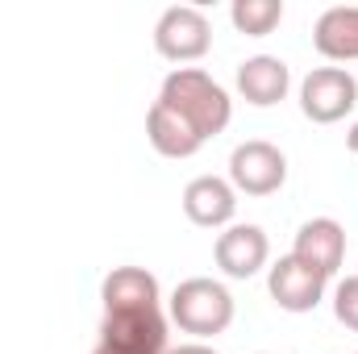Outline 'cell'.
<instances>
[{
	"label": "cell",
	"mask_w": 358,
	"mask_h": 354,
	"mask_svg": "<svg viewBox=\"0 0 358 354\" xmlns=\"http://www.w3.org/2000/svg\"><path fill=\"white\" fill-rule=\"evenodd\" d=\"M159 100H163L167 108H176L204 142L217 138V134L229 125V117H234L229 92L221 88L208 71H200V67H176V71L163 80Z\"/></svg>",
	"instance_id": "6da1fadb"
},
{
	"label": "cell",
	"mask_w": 358,
	"mask_h": 354,
	"mask_svg": "<svg viewBox=\"0 0 358 354\" xmlns=\"http://www.w3.org/2000/svg\"><path fill=\"white\" fill-rule=\"evenodd\" d=\"M171 321L192 338H217L234 325V296L208 275H192L171 292Z\"/></svg>",
	"instance_id": "7a4b0ae2"
},
{
	"label": "cell",
	"mask_w": 358,
	"mask_h": 354,
	"mask_svg": "<svg viewBox=\"0 0 358 354\" xmlns=\"http://www.w3.org/2000/svg\"><path fill=\"white\" fill-rule=\"evenodd\" d=\"M213 46V25L196 4H171L155 25V50L171 63H196Z\"/></svg>",
	"instance_id": "3957f363"
},
{
	"label": "cell",
	"mask_w": 358,
	"mask_h": 354,
	"mask_svg": "<svg viewBox=\"0 0 358 354\" xmlns=\"http://www.w3.org/2000/svg\"><path fill=\"white\" fill-rule=\"evenodd\" d=\"M100 346H108L117 354H167V317H163V309L104 313Z\"/></svg>",
	"instance_id": "277c9868"
},
{
	"label": "cell",
	"mask_w": 358,
	"mask_h": 354,
	"mask_svg": "<svg viewBox=\"0 0 358 354\" xmlns=\"http://www.w3.org/2000/svg\"><path fill=\"white\" fill-rule=\"evenodd\" d=\"M358 104V80L346 67H317L300 84V108L317 125H334Z\"/></svg>",
	"instance_id": "5b68a950"
},
{
	"label": "cell",
	"mask_w": 358,
	"mask_h": 354,
	"mask_svg": "<svg viewBox=\"0 0 358 354\" xmlns=\"http://www.w3.org/2000/svg\"><path fill=\"white\" fill-rule=\"evenodd\" d=\"M287 179V159L279 146H271L263 138H250L242 142L234 155H229V183L234 192H246V196H271L279 192Z\"/></svg>",
	"instance_id": "8992f818"
},
{
	"label": "cell",
	"mask_w": 358,
	"mask_h": 354,
	"mask_svg": "<svg viewBox=\"0 0 358 354\" xmlns=\"http://www.w3.org/2000/svg\"><path fill=\"white\" fill-rule=\"evenodd\" d=\"M325 283H329V279H325L321 271H313L308 263H300L296 255H283L267 275L271 300H275L283 313H313V309L325 300Z\"/></svg>",
	"instance_id": "52a82bcc"
},
{
	"label": "cell",
	"mask_w": 358,
	"mask_h": 354,
	"mask_svg": "<svg viewBox=\"0 0 358 354\" xmlns=\"http://www.w3.org/2000/svg\"><path fill=\"white\" fill-rule=\"evenodd\" d=\"M213 259L229 279H250V275H259L267 267L271 242L259 225H229L225 234H217Z\"/></svg>",
	"instance_id": "ba28073f"
},
{
	"label": "cell",
	"mask_w": 358,
	"mask_h": 354,
	"mask_svg": "<svg viewBox=\"0 0 358 354\" xmlns=\"http://www.w3.org/2000/svg\"><path fill=\"white\" fill-rule=\"evenodd\" d=\"M183 213L200 229H221L238 213V192H234L229 179L221 176H196L183 187Z\"/></svg>",
	"instance_id": "9c48e42d"
},
{
	"label": "cell",
	"mask_w": 358,
	"mask_h": 354,
	"mask_svg": "<svg viewBox=\"0 0 358 354\" xmlns=\"http://www.w3.org/2000/svg\"><path fill=\"white\" fill-rule=\"evenodd\" d=\"M104 313H134V309H159L163 288L146 267H113L100 283Z\"/></svg>",
	"instance_id": "30bf717a"
},
{
	"label": "cell",
	"mask_w": 358,
	"mask_h": 354,
	"mask_svg": "<svg viewBox=\"0 0 358 354\" xmlns=\"http://www.w3.org/2000/svg\"><path fill=\"white\" fill-rule=\"evenodd\" d=\"M292 255L329 279V275L342 267V259H346V229H342L334 217H313V221L300 225Z\"/></svg>",
	"instance_id": "8fae6325"
},
{
	"label": "cell",
	"mask_w": 358,
	"mask_h": 354,
	"mask_svg": "<svg viewBox=\"0 0 358 354\" xmlns=\"http://www.w3.org/2000/svg\"><path fill=\"white\" fill-rule=\"evenodd\" d=\"M287 88H292V71H287V63L275 59V55H255V59H246V63L238 67V92H242V100L255 104V108L279 104V100L287 96Z\"/></svg>",
	"instance_id": "7c38bea8"
},
{
	"label": "cell",
	"mask_w": 358,
	"mask_h": 354,
	"mask_svg": "<svg viewBox=\"0 0 358 354\" xmlns=\"http://www.w3.org/2000/svg\"><path fill=\"white\" fill-rule=\"evenodd\" d=\"M313 46L334 59V63H355L358 59V8L355 4H334L317 17L313 25Z\"/></svg>",
	"instance_id": "4fadbf2b"
},
{
	"label": "cell",
	"mask_w": 358,
	"mask_h": 354,
	"mask_svg": "<svg viewBox=\"0 0 358 354\" xmlns=\"http://www.w3.org/2000/svg\"><path fill=\"white\" fill-rule=\"evenodd\" d=\"M146 138H150V146H155L163 159H192V155L204 146V138L179 117L176 108H167L163 100H155L150 113H146Z\"/></svg>",
	"instance_id": "5bb4252c"
},
{
	"label": "cell",
	"mask_w": 358,
	"mask_h": 354,
	"mask_svg": "<svg viewBox=\"0 0 358 354\" xmlns=\"http://www.w3.org/2000/svg\"><path fill=\"white\" fill-rule=\"evenodd\" d=\"M229 21L246 38H267L271 29L283 21V0H234Z\"/></svg>",
	"instance_id": "9a60e30c"
},
{
	"label": "cell",
	"mask_w": 358,
	"mask_h": 354,
	"mask_svg": "<svg viewBox=\"0 0 358 354\" xmlns=\"http://www.w3.org/2000/svg\"><path fill=\"white\" fill-rule=\"evenodd\" d=\"M334 317H338L346 330L358 334V275H346V279L334 288Z\"/></svg>",
	"instance_id": "2e32d148"
},
{
	"label": "cell",
	"mask_w": 358,
	"mask_h": 354,
	"mask_svg": "<svg viewBox=\"0 0 358 354\" xmlns=\"http://www.w3.org/2000/svg\"><path fill=\"white\" fill-rule=\"evenodd\" d=\"M167 354H217V351L204 346V342H183V346H176V351H167Z\"/></svg>",
	"instance_id": "e0dca14e"
},
{
	"label": "cell",
	"mask_w": 358,
	"mask_h": 354,
	"mask_svg": "<svg viewBox=\"0 0 358 354\" xmlns=\"http://www.w3.org/2000/svg\"><path fill=\"white\" fill-rule=\"evenodd\" d=\"M346 146H350V150H355V155H358V121H355V125H350V134H346Z\"/></svg>",
	"instance_id": "ac0fdd59"
},
{
	"label": "cell",
	"mask_w": 358,
	"mask_h": 354,
	"mask_svg": "<svg viewBox=\"0 0 358 354\" xmlns=\"http://www.w3.org/2000/svg\"><path fill=\"white\" fill-rule=\"evenodd\" d=\"M92 354H117V351H108V346H96V351H92Z\"/></svg>",
	"instance_id": "d6986e66"
},
{
	"label": "cell",
	"mask_w": 358,
	"mask_h": 354,
	"mask_svg": "<svg viewBox=\"0 0 358 354\" xmlns=\"http://www.w3.org/2000/svg\"><path fill=\"white\" fill-rule=\"evenodd\" d=\"M355 354H358V351H355Z\"/></svg>",
	"instance_id": "ffe728a7"
}]
</instances>
